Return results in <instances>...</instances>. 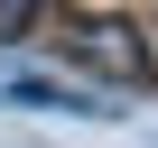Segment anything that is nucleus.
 Here are the masks:
<instances>
[{"instance_id": "obj_1", "label": "nucleus", "mask_w": 158, "mask_h": 148, "mask_svg": "<svg viewBox=\"0 0 158 148\" xmlns=\"http://www.w3.org/2000/svg\"><path fill=\"white\" fill-rule=\"evenodd\" d=\"M37 37H56L74 65L112 74V84H158V19H112V10H93V19H37Z\"/></svg>"}, {"instance_id": "obj_2", "label": "nucleus", "mask_w": 158, "mask_h": 148, "mask_svg": "<svg viewBox=\"0 0 158 148\" xmlns=\"http://www.w3.org/2000/svg\"><path fill=\"white\" fill-rule=\"evenodd\" d=\"M10 102H37V111H102L93 93H65V84H10Z\"/></svg>"}]
</instances>
